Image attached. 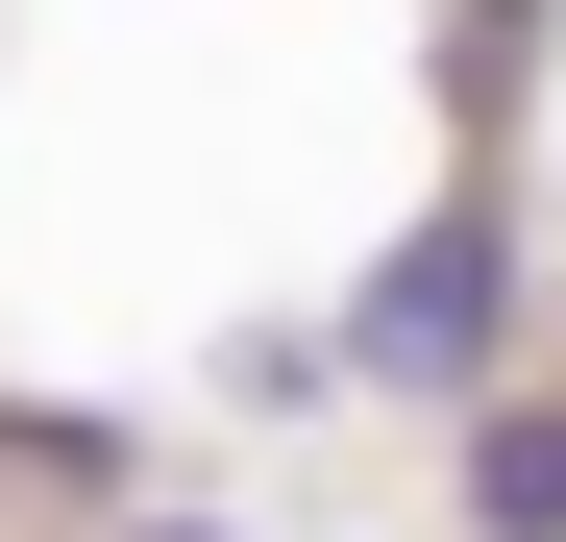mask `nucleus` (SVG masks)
Wrapping results in <instances>:
<instances>
[{
	"label": "nucleus",
	"instance_id": "obj_1",
	"mask_svg": "<svg viewBox=\"0 0 566 542\" xmlns=\"http://www.w3.org/2000/svg\"><path fill=\"white\" fill-rule=\"evenodd\" d=\"M345 345H369V395H493V345H517V222H493V198L395 222L369 296H345Z\"/></svg>",
	"mask_w": 566,
	"mask_h": 542
},
{
	"label": "nucleus",
	"instance_id": "obj_2",
	"mask_svg": "<svg viewBox=\"0 0 566 542\" xmlns=\"http://www.w3.org/2000/svg\"><path fill=\"white\" fill-rule=\"evenodd\" d=\"M468 542H566V395H468Z\"/></svg>",
	"mask_w": 566,
	"mask_h": 542
},
{
	"label": "nucleus",
	"instance_id": "obj_3",
	"mask_svg": "<svg viewBox=\"0 0 566 542\" xmlns=\"http://www.w3.org/2000/svg\"><path fill=\"white\" fill-rule=\"evenodd\" d=\"M124 542H247V518H124Z\"/></svg>",
	"mask_w": 566,
	"mask_h": 542
}]
</instances>
